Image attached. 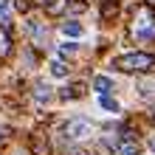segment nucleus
<instances>
[{"label":"nucleus","mask_w":155,"mask_h":155,"mask_svg":"<svg viewBox=\"0 0 155 155\" xmlns=\"http://www.w3.org/2000/svg\"><path fill=\"white\" fill-rule=\"evenodd\" d=\"M37 99H51V93H48L45 85H37Z\"/></svg>","instance_id":"17"},{"label":"nucleus","mask_w":155,"mask_h":155,"mask_svg":"<svg viewBox=\"0 0 155 155\" xmlns=\"http://www.w3.org/2000/svg\"><path fill=\"white\" fill-rule=\"evenodd\" d=\"M8 133H12V130H8V127H6V124H0V144H3V141L8 138Z\"/></svg>","instance_id":"18"},{"label":"nucleus","mask_w":155,"mask_h":155,"mask_svg":"<svg viewBox=\"0 0 155 155\" xmlns=\"http://www.w3.org/2000/svg\"><path fill=\"white\" fill-rule=\"evenodd\" d=\"M116 71H124V74H144V71H155V54H124V57L113 59Z\"/></svg>","instance_id":"1"},{"label":"nucleus","mask_w":155,"mask_h":155,"mask_svg":"<svg viewBox=\"0 0 155 155\" xmlns=\"http://www.w3.org/2000/svg\"><path fill=\"white\" fill-rule=\"evenodd\" d=\"M116 152H118V155H138V144H135L133 138H127V141H124Z\"/></svg>","instance_id":"9"},{"label":"nucleus","mask_w":155,"mask_h":155,"mask_svg":"<svg viewBox=\"0 0 155 155\" xmlns=\"http://www.w3.org/2000/svg\"><path fill=\"white\" fill-rule=\"evenodd\" d=\"M118 17V0H104L102 3V20L104 23H110Z\"/></svg>","instance_id":"5"},{"label":"nucleus","mask_w":155,"mask_h":155,"mask_svg":"<svg viewBox=\"0 0 155 155\" xmlns=\"http://www.w3.org/2000/svg\"><path fill=\"white\" fill-rule=\"evenodd\" d=\"M62 34H65V37H82V34H85V28H82V23L68 20V23H62Z\"/></svg>","instance_id":"6"},{"label":"nucleus","mask_w":155,"mask_h":155,"mask_svg":"<svg viewBox=\"0 0 155 155\" xmlns=\"http://www.w3.org/2000/svg\"><path fill=\"white\" fill-rule=\"evenodd\" d=\"M65 155H87V152H85V150H68Z\"/></svg>","instance_id":"20"},{"label":"nucleus","mask_w":155,"mask_h":155,"mask_svg":"<svg viewBox=\"0 0 155 155\" xmlns=\"http://www.w3.org/2000/svg\"><path fill=\"white\" fill-rule=\"evenodd\" d=\"M62 135L71 138V141H79V138H85V135H90V124L85 118H71V121L62 127Z\"/></svg>","instance_id":"3"},{"label":"nucleus","mask_w":155,"mask_h":155,"mask_svg":"<svg viewBox=\"0 0 155 155\" xmlns=\"http://www.w3.org/2000/svg\"><path fill=\"white\" fill-rule=\"evenodd\" d=\"M65 6H68V0H51V3L45 6V12H48V14H59Z\"/></svg>","instance_id":"13"},{"label":"nucleus","mask_w":155,"mask_h":155,"mask_svg":"<svg viewBox=\"0 0 155 155\" xmlns=\"http://www.w3.org/2000/svg\"><path fill=\"white\" fill-rule=\"evenodd\" d=\"M34 3H37V6H48L51 0H34Z\"/></svg>","instance_id":"21"},{"label":"nucleus","mask_w":155,"mask_h":155,"mask_svg":"<svg viewBox=\"0 0 155 155\" xmlns=\"http://www.w3.org/2000/svg\"><path fill=\"white\" fill-rule=\"evenodd\" d=\"M68 8H71V12H74V14H82V12H85V3H82V0H74V3H68Z\"/></svg>","instance_id":"14"},{"label":"nucleus","mask_w":155,"mask_h":155,"mask_svg":"<svg viewBox=\"0 0 155 155\" xmlns=\"http://www.w3.org/2000/svg\"><path fill=\"white\" fill-rule=\"evenodd\" d=\"M8 51H12V37H8V31L3 28L0 31V57H6Z\"/></svg>","instance_id":"10"},{"label":"nucleus","mask_w":155,"mask_h":155,"mask_svg":"<svg viewBox=\"0 0 155 155\" xmlns=\"http://www.w3.org/2000/svg\"><path fill=\"white\" fill-rule=\"evenodd\" d=\"M93 87L99 90V96H104V93H110V90H113V79L110 76H96L93 79Z\"/></svg>","instance_id":"8"},{"label":"nucleus","mask_w":155,"mask_h":155,"mask_svg":"<svg viewBox=\"0 0 155 155\" xmlns=\"http://www.w3.org/2000/svg\"><path fill=\"white\" fill-rule=\"evenodd\" d=\"M0 20H8V0H0Z\"/></svg>","instance_id":"16"},{"label":"nucleus","mask_w":155,"mask_h":155,"mask_svg":"<svg viewBox=\"0 0 155 155\" xmlns=\"http://www.w3.org/2000/svg\"><path fill=\"white\" fill-rule=\"evenodd\" d=\"M150 147H152V150H155V138H152V141H150Z\"/></svg>","instance_id":"22"},{"label":"nucleus","mask_w":155,"mask_h":155,"mask_svg":"<svg viewBox=\"0 0 155 155\" xmlns=\"http://www.w3.org/2000/svg\"><path fill=\"white\" fill-rule=\"evenodd\" d=\"M133 34L138 40H155V14H152V8H138V17L133 23Z\"/></svg>","instance_id":"2"},{"label":"nucleus","mask_w":155,"mask_h":155,"mask_svg":"<svg viewBox=\"0 0 155 155\" xmlns=\"http://www.w3.org/2000/svg\"><path fill=\"white\" fill-rule=\"evenodd\" d=\"M62 54H65V57H71V54H76V45H62V48H59Z\"/></svg>","instance_id":"19"},{"label":"nucleus","mask_w":155,"mask_h":155,"mask_svg":"<svg viewBox=\"0 0 155 155\" xmlns=\"http://www.w3.org/2000/svg\"><path fill=\"white\" fill-rule=\"evenodd\" d=\"M51 74L59 76V79L68 76V65H65V62H59V59H54V62H51Z\"/></svg>","instance_id":"11"},{"label":"nucleus","mask_w":155,"mask_h":155,"mask_svg":"<svg viewBox=\"0 0 155 155\" xmlns=\"http://www.w3.org/2000/svg\"><path fill=\"white\" fill-rule=\"evenodd\" d=\"M99 104H102L104 110H110V113H116V110H118V102H116V99H110L107 93H104V96H99Z\"/></svg>","instance_id":"12"},{"label":"nucleus","mask_w":155,"mask_h":155,"mask_svg":"<svg viewBox=\"0 0 155 155\" xmlns=\"http://www.w3.org/2000/svg\"><path fill=\"white\" fill-rule=\"evenodd\" d=\"M14 6H17V12H28V8H31V0H14Z\"/></svg>","instance_id":"15"},{"label":"nucleus","mask_w":155,"mask_h":155,"mask_svg":"<svg viewBox=\"0 0 155 155\" xmlns=\"http://www.w3.org/2000/svg\"><path fill=\"white\" fill-rule=\"evenodd\" d=\"M31 152L34 155H51V144H48V138L45 135H31Z\"/></svg>","instance_id":"4"},{"label":"nucleus","mask_w":155,"mask_h":155,"mask_svg":"<svg viewBox=\"0 0 155 155\" xmlns=\"http://www.w3.org/2000/svg\"><path fill=\"white\" fill-rule=\"evenodd\" d=\"M82 96H85V85L82 82H74V85H68L62 90V99H82Z\"/></svg>","instance_id":"7"}]
</instances>
